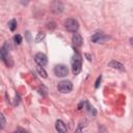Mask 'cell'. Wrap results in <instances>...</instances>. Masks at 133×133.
I'll list each match as a JSON object with an SVG mask.
<instances>
[{
  "instance_id": "obj_10",
  "label": "cell",
  "mask_w": 133,
  "mask_h": 133,
  "mask_svg": "<svg viewBox=\"0 0 133 133\" xmlns=\"http://www.w3.org/2000/svg\"><path fill=\"white\" fill-rule=\"evenodd\" d=\"M72 42H73L75 47H80L82 45V42H83L82 41V36L79 33H75L73 35V37H72Z\"/></svg>"
},
{
  "instance_id": "obj_15",
  "label": "cell",
  "mask_w": 133,
  "mask_h": 133,
  "mask_svg": "<svg viewBox=\"0 0 133 133\" xmlns=\"http://www.w3.org/2000/svg\"><path fill=\"white\" fill-rule=\"evenodd\" d=\"M44 38H45V33L44 32H38L37 35H36V37H35V43H39Z\"/></svg>"
},
{
  "instance_id": "obj_19",
  "label": "cell",
  "mask_w": 133,
  "mask_h": 133,
  "mask_svg": "<svg viewBox=\"0 0 133 133\" xmlns=\"http://www.w3.org/2000/svg\"><path fill=\"white\" fill-rule=\"evenodd\" d=\"M47 27H48L49 29H51V30H52V29H54V28L56 27V25H55V23H54V22H50V23H48V24H47Z\"/></svg>"
},
{
  "instance_id": "obj_8",
  "label": "cell",
  "mask_w": 133,
  "mask_h": 133,
  "mask_svg": "<svg viewBox=\"0 0 133 133\" xmlns=\"http://www.w3.org/2000/svg\"><path fill=\"white\" fill-rule=\"evenodd\" d=\"M55 129H56V131L58 133H68V129H66L65 124L62 121H60V119L56 121V123H55Z\"/></svg>"
},
{
  "instance_id": "obj_13",
  "label": "cell",
  "mask_w": 133,
  "mask_h": 133,
  "mask_svg": "<svg viewBox=\"0 0 133 133\" xmlns=\"http://www.w3.org/2000/svg\"><path fill=\"white\" fill-rule=\"evenodd\" d=\"M6 125V119H5V116L3 115L2 112H0V129H4Z\"/></svg>"
},
{
  "instance_id": "obj_22",
  "label": "cell",
  "mask_w": 133,
  "mask_h": 133,
  "mask_svg": "<svg viewBox=\"0 0 133 133\" xmlns=\"http://www.w3.org/2000/svg\"><path fill=\"white\" fill-rule=\"evenodd\" d=\"M75 133H83V130H82V128L79 126L77 129H76V131H75Z\"/></svg>"
},
{
  "instance_id": "obj_17",
  "label": "cell",
  "mask_w": 133,
  "mask_h": 133,
  "mask_svg": "<svg viewBox=\"0 0 133 133\" xmlns=\"http://www.w3.org/2000/svg\"><path fill=\"white\" fill-rule=\"evenodd\" d=\"M14 41H15L16 45H20L22 43V36L20 34H16L15 37H14Z\"/></svg>"
},
{
  "instance_id": "obj_5",
  "label": "cell",
  "mask_w": 133,
  "mask_h": 133,
  "mask_svg": "<svg viewBox=\"0 0 133 133\" xmlns=\"http://www.w3.org/2000/svg\"><path fill=\"white\" fill-rule=\"evenodd\" d=\"M68 73H69L68 66L64 64H57L54 68V74L57 77H64L68 75Z\"/></svg>"
},
{
  "instance_id": "obj_1",
  "label": "cell",
  "mask_w": 133,
  "mask_h": 133,
  "mask_svg": "<svg viewBox=\"0 0 133 133\" xmlns=\"http://www.w3.org/2000/svg\"><path fill=\"white\" fill-rule=\"evenodd\" d=\"M0 58L1 60L9 68H11L14 65V60L11 58V55L8 51V48H7V44H5L2 48H0Z\"/></svg>"
},
{
  "instance_id": "obj_18",
  "label": "cell",
  "mask_w": 133,
  "mask_h": 133,
  "mask_svg": "<svg viewBox=\"0 0 133 133\" xmlns=\"http://www.w3.org/2000/svg\"><path fill=\"white\" fill-rule=\"evenodd\" d=\"M101 80H102V76L100 75L98 78H97V80H96V83H95V88H98L99 86H100V83H101Z\"/></svg>"
},
{
  "instance_id": "obj_7",
  "label": "cell",
  "mask_w": 133,
  "mask_h": 133,
  "mask_svg": "<svg viewBox=\"0 0 133 133\" xmlns=\"http://www.w3.org/2000/svg\"><path fill=\"white\" fill-rule=\"evenodd\" d=\"M34 60L37 63V65H39V66H45L48 63V58L44 53H37L34 56Z\"/></svg>"
},
{
  "instance_id": "obj_21",
  "label": "cell",
  "mask_w": 133,
  "mask_h": 133,
  "mask_svg": "<svg viewBox=\"0 0 133 133\" xmlns=\"http://www.w3.org/2000/svg\"><path fill=\"white\" fill-rule=\"evenodd\" d=\"M14 133H27V131L24 130V129H22V128H18Z\"/></svg>"
},
{
  "instance_id": "obj_3",
  "label": "cell",
  "mask_w": 133,
  "mask_h": 133,
  "mask_svg": "<svg viewBox=\"0 0 133 133\" xmlns=\"http://www.w3.org/2000/svg\"><path fill=\"white\" fill-rule=\"evenodd\" d=\"M57 88L60 92L62 94H66V92H70L73 88V83L70 81V80H62L58 83L57 85Z\"/></svg>"
},
{
  "instance_id": "obj_14",
  "label": "cell",
  "mask_w": 133,
  "mask_h": 133,
  "mask_svg": "<svg viewBox=\"0 0 133 133\" xmlns=\"http://www.w3.org/2000/svg\"><path fill=\"white\" fill-rule=\"evenodd\" d=\"M8 27H9V29H10L11 31H15V29L17 28V21H16L15 19L10 20L9 23H8Z\"/></svg>"
},
{
  "instance_id": "obj_20",
  "label": "cell",
  "mask_w": 133,
  "mask_h": 133,
  "mask_svg": "<svg viewBox=\"0 0 133 133\" xmlns=\"http://www.w3.org/2000/svg\"><path fill=\"white\" fill-rule=\"evenodd\" d=\"M85 104H86V102H85V101H81V102L78 104V109H79V110H81V109L84 107V105H85Z\"/></svg>"
},
{
  "instance_id": "obj_23",
  "label": "cell",
  "mask_w": 133,
  "mask_h": 133,
  "mask_svg": "<svg viewBox=\"0 0 133 133\" xmlns=\"http://www.w3.org/2000/svg\"><path fill=\"white\" fill-rule=\"evenodd\" d=\"M84 55L87 57V59H88V60H91V57H90V55H89V54H84Z\"/></svg>"
},
{
  "instance_id": "obj_2",
  "label": "cell",
  "mask_w": 133,
  "mask_h": 133,
  "mask_svg": "<svg viewBox=\"0 0 133 133\" xmlns=\"http://www.w3.org/2000/svg\"><path fill=\"white\" fill-rule=\"evenodd\" d=\"M82 68V57L81 55L76 51L74 53V56L72 58V71L74 75H78L81 72Z\"/></svg>"
},
{
  "instance_id": "obj_16",
  "label": "cell",
  "mask_w": 133,
  "mask_h": 133,
  "mask_svg": "<svg viewBox=\"0 0 133 133\" xmlns=\"http://www.w3.org/2000/svg\"><path fill=\"white\" fill-rule=\"evenodd\" d=\"M86 108H87V111H88V113L89 114H92V115H96V110H95V108L94 107H91V106H89L88 105V103L86 102Z\"/></svg>"
},
{
  "instance_id": "obj_4",
  "label": "cell",
  "mask_w": 133,
  "mask_h": 133,
  "mask_svg": "<svg viewBox=\"0 0 133 133\" xmlns=\"http://www.w3.org/2000/svg\"><path fill=\"white\" fill-rule=\"evenodd\" d=\"M64 27L70 32H76L79 28V24L75 19H66L64 22Z\"/></svg>"
},
{
  "instance_id": "obj_12",
  "label": "cell",
  "mask_w": 133,
  "mask_h": 133,
  "mask_svg": "<svg viewBox=\"0 0 133 133\" xmlns=\"http://www.w3.org/2000/svg\"><path fill=\"white\" fill-rule=\"evenodd\" d=\"M36 72H37V74H38L41 77H43V78H47V72L44 70L43 66L37 65V66H36Z\"/></svg>"
},
{
  "instance_id": "obj_9",
  "label": "cell",
  "mask_w": 133,
  "mask_h": 133,
  "mask_svg": "<svg viewBox=\"0 0 133 133\" xmlns=\"http://www.w3.org/2000/svg\"><path fill=\"white\" fill-rule=\"evenodd\" d=\"M63 8H64L63 4H62L61 2H59V1H54V2L51 3V9H52L54 12H56V14L63 11Z\"/></svg>"
},
{
  "instance_id": "obj_6",
  "label": "cell",
  "mask_w": 133,
  "mask_h": 133,
  "mask_svg": "<svg viewBox=\"0 0 133 133\" xmlns=\"http://www.w3.org/2000/svg\"><path fill=\"white\" fill-rule=\"evenodd\" d=\"M107 39H108V36L105 35V34H103V33H101V32H96L90 37V41L92 43H95V44H103Z\"/></svg>"
},
{
  "instance_id": "obj_11",
  "label": "cell",
  "mask_w": 133,
  "mask_h": 133,
  "mask_svg": "<svg viewBox=\"0 0 133 133\" xmlns=\"http://www.w3.org/2000/svg\"><path fill=\"white\" fill-rule=\"evenodd\" d=\"M109 66L113 68V69H116V70H119V71H125V68H124V64L121 63L119 61H116V60H111L109 63H108Z\"/></svg>"
}]
</instances>
